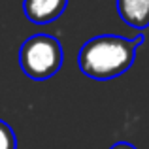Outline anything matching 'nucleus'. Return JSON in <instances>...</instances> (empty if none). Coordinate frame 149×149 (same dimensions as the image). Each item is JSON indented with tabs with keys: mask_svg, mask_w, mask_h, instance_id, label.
Here are the masks:
<instances>
[{
	"mask_svg": "<svg viewBox=\"0 0 149 149\" xmlns=\"http://www.w3.org/2000/svg\"><path fill=\"white\" fill-rule=\"evenodd\" d=\"M146 42L143 34L128 40L123 36L102 34L85 42L77 55V64L83 76L96 81L119 77L134 64L136 49Z\"/></svg>",
	"mask_w": 149,
	"mask_h": 149,
	"instance_id": "1",
	"label": "nucleus"
},
{
	"mask_svg": "<svg viewBox=\"0 0 149 149\" xmlns=\"http://www.w3.org/2000/svg\"><path fill=\"white\" fill-rule=\"evenodd\" d=\"M62 61H64V53L61 42L49 34H34L26 38L19 49L21 70L34 81L53 77L61 70Z\"/></svg>",
	"mask_w": 149,
	"mask_h": 149,
	"instance_id": "2",
	"label": "nucleus"
},
{
	"mask_svg": "<svg viewBox=\"0 0 149 149\" xmlns=\"http://www.w3.org/2000/svg\"><path fill=\"white\" fill-rule=\"evenodd\" d=\"M68 0H23V11L34 25L53 23L64 13Z\"/></svg>",
	"mask_w": 149,
	"mask_h": 149,
	"instance_id": "3",
	"label": "nucleus"
},
{
	"mask_svg": "<svg viewBox=\"0 0 149 149\" xmlns=\"http://www.w3.org/2000/svg\"><path fill=\"white\" fill-rule=\"evenodd\" d=\"M119 17L132 29L149 26V0H115Z\"/></svg>",
	"mask_w": 149,
	"mask_h": 149,
	"instance_id": "4",
	"label": "nucleus"
},
{
	"mask_svg": "<svg viewBox=\"0 0 149 149\" xmlns=\"http://www.w3.org/2000/svg\"><path fill=\"white\" fill-rule=\"evenodd\" d=\"M0 149H17V138L13 128L0 119Z\"/></svg>",
	"mask_w": 149,
	"mask_h": 149,
	"instance_id": "5",
	"label": "nucleus"
},
{
	"mask_svg": "<svg viewBox=\"0 0 149 149\" xmlns=\"http://www.w3.org/2000/svg\"><path fill=\"white\" fill-rule=\"evenodd\" d=\"M109 149H136L132 143H128V142H117V143H113Z\"/></svg>",
	"mask_w": 149,
	"mask_h": 149,
	"instance_id": "6",
	"label": "nucleus"
}]
</instances>
